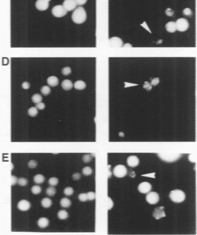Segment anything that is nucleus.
I'll return each instance as SVG.
<instances>
[{
    "instance_id": "f257e3e1",
    "label": "nucleus",
    "mask_w": 197,
    "mask_h": 235,
    "mask_svg": "<svg viewBox=\"0 0 197 235\" xmlns=\"http://www.w3.org/2000/svg\"><path fill=\"white\" fill-rule=\"evenodd\" d=\"M87 14L83 7H78L74 11L72 16V20L77 24H81L86 21Z\"/></svg>"
},
{
    "instance_id": "f03ea898",
    "label": "nucleus",
    "mask_w": 197,
    "mask_h": 235,
    "mask_svg": "<svg viewBox=\"0 0 197 235\" xmlns=\"http://www.w3.org/2000/svg\"><path fill=\"white\" fill-rule=\"evenodd\" d=\"M157 155L161 160L168 163L175 162L179 159L182 156V154L180 153L169 152L158 153Z\"/></svg>"
},
{
    "instance_id": "7ed1b4c3",
    "label": "nucleus",
    "mask_w": 197,
    "mask_h": 235,
    "mask_svg": "<svg viewBox=\"0 0 197 235\" xmlns=\"http://www.w3.org/2000/svg\"><path fill=\"white\" fill-rule=\"evenodd\" d=\"M169 197L173 202L181 203L185 200L186 195L182 190L176 189L171 192Z\"/></svg>"
},
{
    "instance_id": "20e7f679",
    "label": "nucleus",
    "mask_w": 197,
    "mask_h": 235,
    "mask_svg": "<svg viewBox=\"0 0 197 235\" xmlns=\"http://www.w3.org/2000/svg\"><path fill=\"white\" fill-rule=\"evenodd\" d=\"M127 170L124 165L119 164L116 165L113 169V174L116 177L122 178L127 174Z\"/></svg>"
},
{
    "instance_id": "39448f33",
    "label": "nucleus",
    "mask_w": 197,
    "mask_h": 235,
    "mask_svg": "<svg viewBox=\"0 0 197 235\" xmlns=\"http://www.w3.org/2000/svg\"><path fill=\"white\" fill-rule=\"evenodd\" d=\"M67 12L63 5H59L54 7L52 9V13L56 18H62L67 14Z\"/></svg>"
},
{
    "instance_id": "423d86ee",
    "label": "nucleus",
    "mask_w": 197,
    "mask_h": 235,
    "mask_svg": "<svg viewBox=\"0 0 197 235\" xmlns=\"http://www.w3.org/2000/svg\"><path fill=\"white\" fill-rule=\"evenodd\" d=\"M176 30L180 32H184L188 29L189 23L187 19L184 18H180L177 19L176 22Z\"/></svg>"
},
{
    "instance_id": "0eeeda50",
    "label": "nucleus",
    "mask_w": 197,
    "mask_h": 235,
    "mask_svg": "<svg viewBox=\"0 0 197 235\" xmlns=\"http://www.w3.org/2000/svg\"><path fill=\"white\" fill-rule=\"evenodd\" d=\"M160 197L158 193L154 192H148L146 195V200L150 204H155L159 201Z\"/></svg>"
},
{
    "instance_id": "6e6552de",
    "label": "nucleus",
    "mask_w": 197,
    "mask_h": 235,
    "mask_svg": "<svg viewBox=\"0 0 197 235\" xmlns=\"http://www.w3.org/2000/svg\"><path fill=\"white\" fill-rule=\"evenodd\" d=\"M152 189V186L148 182H143L140 183L138 186L139 192L144 194L148 193Z\"/></svg>"
},
{
    "instance_id": "1a4fd4ad",
    "label": "nucleus",
    "mask_w": 197,
    "mask_h": 235,
    "mask_svg": "<svg viewBox=\"0 0 197 235\" xmlns=\"http://www.w3.org/2000/svg\"><path fill=\"white\" fill-rule=\"evenodd\" d=\"M164 208H165L163 206L156 208L153 212V217L156 220H159L163 217H165L166 215L164 211Z\"/></svg>"
},
{
    "instance_id": "9d476101",
    "label": "nucleus",
    "mask_w": 197,
    "mask_h": 235,
    "mask_svg": "<svg viewBox=\"0 0 197 235\" xmlns=\"http://www.w3.org/2000/svg\"><path fill=\"white\" fill-rule=\"evenodd\" d=\"M109 46L111 47H120L123 45V41L119 37H113L109 40Z\"/></svg>"
},
{
    "instance_id": "9b49d317",
    "label": "nucleus",
    "mask_w": 197,
    "mask_h": 235,
    "mask_svg": "<svg viewBox=\"0 0 197 235\" xmlns=\"http://www.w3.org/2000/svg\"><path fill=\"white\" fill-rule=\"evenodd\" d=\"M63 6L67 11H71L75 9L77 4L75 0H65Z\"/></svg>"
},
{
    "instance_id": "f8f14e48",
    "label": "nucleus",
    "mask_w": 197,
    "mask_h": 235,
    "mask_svg": "<svg viewBox=\"0 0 197 235\" xmlns=\"http://www.w3.org/2000/svg\"><path fill=\"white\" fill-rule=\"evenodd\" d=\"M49 6V2L45 0H37L35 3L36 8L40 11H45L48 9Z\"/></svg>"
},
{
    "instance_id": "ddd939ff",
    "label": "nucleus",
    "mask_w": 197,
    "mask_h": 235,
    "mask_svg": "<svg viewBox=\"0 0 197 235\" xmlns=\"http://www.w3.org/2000/svg\"><path fill=\"white\" fill-rule=\"evenodd\" d=\"M30 203L26 200H22L18 204V208L21 211H27L30 208Z\"/></svg>"
},
{
    "instance_id": "4468645a",
    "label": "nucleus",
    "mask_w": 197,
    "mask_h": 235,
    "mask_svg": "<svg viewBox=\"0 0 197 235\" xmlns=\"http://www.w3.org/2000/svg\"><path fill=\"white\" fill-rule=\"evenodd\" d=\"M139 163V160L136 156H130L127 159V164L131 167L137 166Z\"/></svg>"
},
{
    "instance_id": "2eb2a0df",
    "label": "nucleus",
    "mask_w": 197,
    "mask_h": 235,
    "mask_svg": "<svg viewBox=\"0 0 197 235\" xmlns=\"http://www.w3.org/2000/svg\"><path fill=\"white\" fill-rule=\"evenodd\" d=\"M47 83L51 87H55L59 84V80L58 78L55 76H51L49 77L47 80Z\"/></svg>"
},
{
    "instance_id": "dca6fc26",
    "label": "nucleus",
    "mask_w": 197,
    "mask_h": 235,
    "mask_svg": "<svg viewBox=\"0 0 197 235\" xmlns=\"http://www.w3.org/2000/svg\"><path fill=\"white\" fill-rule=\"evenodd\" d=\"M62 87L64 90L69 91L72 89L73 87V84L71 80H65L62 83Z\"/></svg>"
},
{
    "instance_id": "f3484780",
    "label": "nucleus",
    "mask_w": 197,
    "mask_h": 235,
    "mask_svg": "<svg viewBox=\"0 0 197 235\" xmlns=\"http://www.w3.org/2000/svg\"><path fill=\"white\" fill-rule=\"evenodd\" d=\"M166 30L170 33H174L176 30V23L173 21L168 22L166 25Z\"/></svg>"
},
{
    "instance_id": "a211bd4d",
    "label": "nucleus",
    "mask_w": 197,
    "mask_h": 235,
    "mask_svg": "<svg viewBox=\"0 0 197 235\" xmlns=\"http://www.w3.org/2000/svg\"><path fill=\"white\" fill-rule=\"evenodd\" d=\"M49 221L45 217L40 218L38 221V225L40 228H44L47 227L49 225Z\"/></svg>"
},
{
    "instance_id": "6ab92c4d",
    "label": "nucleus",
    "mask_w": 197,
    "mask_h": 235,
    "mask_svg": "<svg viewBox=\"0 0 197 235\" xmlns=\"http://www.w3.org/2000/svg\"><path fill=\"white\" fill-rule=\"evenodd\" d=\"M86 84L84 81L82 80H78L75 82L74 84V87L75 89L78 90H82L86 88Z\"/></svg>"
},
{
    "instance_id": "aec40b11",
    "label": "nucleus",
    "mask_w": 197,
    "mask_h": 235,
    "mask_svg": "<svg viewBox=\"0 0 197 235\" xmlns=\"http://www.w3.org/2000/svg\"><path fill=\"white\" fill-rule=\"evenodd\" d=\"M51 204H52V201L51 199L48 197L43 198L41 201V205L45 208H49L51 206Z\"/></svg>"
},
{
    "instance_id": "412c9836",
    "label": "nucleus",
    "mask_w": 197,
    "mask_h": 235,
    "mask_svg": "<svg viewBox=\"0 0 197 235\" xmlns=\"http://www.w3.org/2000/svg\"><path fill=\"white\" fill-rule=\"evenodd\" d=\"M45 178L41 174L36 175L34 178V180L36 184H41L45 181Z\"/></svg>"
},
{
    "instance_id": "4be33fe9",
    "label": "nucleus",
    "mask_w": 197,
    "mask_h": 235,
    "mask_svg": "<svg viewBox=\"0 0 197 235\" xmlns=\"http://www.w3.org/2000/svg\"><path fill=\"white\" fill-rule=\"evenodd\" d=\"M60 204L63 208H68L71 205V202L68 198L64 197L61 200Z\"/></svg>"
},
{
    "instance_id": "5701e85b",
    "label": "nucleus",
    "mask_w": 197,
    "mask_h": 235,
    "mask_svg": "<svg viewBox=\"0 0 197 235\" xmlns=\"http://www.w3.org/2000/svg\"><path fill=\"white\" fill-rule=\"evenodd\" d=\"M42 97L40 94L39 93H36L33 95L32 97V101L34 103H39L42 101Z\"/></svg>"
},
{
    "instance_id": "b1692460",
    "label": "nucleus",
    "mask_w": 197,
    "mask_h": 235,
    "mask_svg": "<svg viewBox=\"0 0 197 235\" xmlns=\"http://www.w3.org/2000/svg\"><path fill=\"white\" fill-rule=\"evenodd\" d=\"M57 216L60 219L65 220L68 217V214L66 210H61L58 212Z\"/></svg>"
},
{
    "instance_id": "393cba45",
    "label": "nucleus",
    "mask_w": 197,
    "mask_h": 235,
    "mask_svg": "<svg viewBox=\"0 0 197 235\" xmlns=\"http://www.w3.org/2000/svg\"><path fill=\"white\" fill-rule=\"evenodd\" d=\"M28 113L29 116L34 117L38 114V111L36 107H31L28 109Z\"/></svg>"
},
{
    "instance_id": "a878e982",
    "label": "nucleus",
    "mask_w": 197,
    "mask_h": 235,
    "mask_svg": "<svg viewBox=\"0 0 197 235\" xmlns=\"http://www.w3.org/2000/svg\"><path fill=\"white\" fill-rule=\"evenodd\" d=\"M40 91H41V93L44 96H46L50 94L51 91V88L49 86L45 85V86H43L41 87V89H40Z\"/></svg>"
},
{
    "instance_id": "bb28decb",
    "label": "nucleus",
    "mask_w": 197,
    "mask_h": 235,
    "mask_svg": "<svg viewBox=\"0 0 197 235\" xmlns=\"http://www.w3.org/2000/svg\"><path fill=\"white\" fill-rule=\"evenodd\" d=\"M56 192V190L54 187L51 186L48 187L46 190V193L49 196H53Z\"/></svg>"
},
{
    "instance_id": "cd10ccee",
    "label": "nucleus",
    "mask_w": 197,
    "mask_h": 235,
    "mask_svg": "<svg viewBox=\"0 0 197 235\" xmlns=\"http://www.w3.org/2000/svg\"><path fill=\"white\" fill-rule=\"evenodd\" d=\"M92 172H93V170H92V169L90 167H89V166L84 167V168H83V169L82 170V173L84 175H86V176H88V175H90L92 174Z\"/></svg>"
},
{
    "instance_id": "c85d7f7f",
    "label": "nucleus",
    "mask_w": 197,
    "mask_h": 235,
    "mask_svg": "<svg viewBox=\"0 0 197 235\" xmlns=\"http://www.w3.org/2000/svg\"><path fill=\"white\" fill-rule=\"evenodd\" d=\"M58 181L59 180H58V178L53 177H51L49 179L48 182L51 186H55L57 185L58 184Z\"/></svg>"
},
{
    "instance_id": "c756f323",
    "label": "nucleus",
    "mask_w": 197,
    "mask_h": 235,
    "mask_svg": "<svg viewBox=\"0 0 197 235\" xmlns=\"http://www.w3.org/2000/svg\"><path fill=\"white\" fill-rule=\"evenodd\" d=\"M32 193L34 194H38L41 192V188L39 186H34L31 188Z\"/></svg>"
},
{
    "instance_id": "7c9ffc66",
    "label": "nucleus",
    "mask_w": 197,
    "mask_h": 235,
    "mask_svg": "<svg viewBox=\"0 0 197 235\" xmlns=\"http://www.w3.org/2000/svg\"><path fill=\"white\" fill-rule=\"evenodd\" d=\"M18 183L20 186H25L28 184V180L26 178L21 177L18 179Z\"/></svg>"
},
{
    "instance_id": "2f4dec72",
    "label": "nucleus",
    "mask_w": 197,
    "mask_h": 235,
    "mask_svg": "<svg viewBox=\"0 0 197 235\" xmlns=\"http://www.w3.org/2000/svg\"><path fill=\"white\" fill-rule=\"evenodd\" d=\"M71 69L70 67H66L65 68H63L62 70V73L64 76H67L71 74Z\"/></svg>"
},
{
    "instance_id": "473e14b6",
    "label": "nucleus",
    "mask_w": 197,
    "mask_h": 235,
    "mask_svg": "<svg viewBox=\"0 0 197 235\" xmlns=\"http://www.w3.org/2000/svg\"><path fill=\"white\" fill-rule=\"evenodd\" d=\"M74 191L73 188L71 187H67L65 188L64 190V193L66 196H71L73 194Z\"/></svg>"
},
{
    "instance_id": "72a5a7b5",
    "label": "nucleus",
    "mask_w": 197,
    "mask_h": 235,
    "mask_svg": "<svg viewBox=\"0 0 197 235\" xmlns=\"http://www.w3.org/2000/svg\"><path fill=\"white\" fill-rule=\"evenodd\" d=\"M92 160V157L89 154H86L83 157V160L84 163H89Z\"/></svg>"
},
{
    "instance_id": "f704fd0d",
    "label": "nucleus",
    "mask_w": 197,
    "mask_h": 235,
    "mask_svg": "<svg viewBox=\"0 0 197 235\" xmlns=\"http://www.w3.org/2000/svg\"><path fill=\"white\" fill-rule=\"evenodd\" d=\"M78 199L81 202H85L88 200L87 194L84 193H81L78 196Z\"/></svg>"
},
{
    "instance_id": "c9c22d12",
    "label": "nucleus",
    "mask_w": 197,
    "mask_h": 235,
    "mask_svg": "<svg viewBox=\"0 0 197 235\" xmlns=\"http://www.w3.org/2000/svg\"><path fill=\"white\" fill-rule=\"evenodd\" d=\"M28 167L30 169H34L37 166V163L35 160H31L29 162Z\"/></svg>"
},
{
    "instance_id": "e433bc0d",
    "label": "nucleus",
    "mask_w": 197,
    "mask_h": 235,
    "mask_svg": "<svg viewBox=\"0 0 197 235\" xmlns=\"http://www.w3.org/2000/svg\"><path fill=\"white\" fill-rule=\"evenodd\" d=\"M87 197H88V199L92 201L95 199V193L93 192H88L87 193Z\"/></svg>"
},
{
    "instance_id": "4c0bfd02",
    "label": "nucleus",
    "mask_w": 197,
    "mask_h": 235,
    "mask_svg": "<svg viewBox=\"0 0 197 235\" xmlns=\"http://www.w3.org/2000/svg\"><path fill=\"white\" fill-rule=\"evenodd\" d=\"M183 14L185 16H191L192 15V11L190 8H186L183 10Z\"/></svg>"
},
{
    "instance_id": "58836bf2",
    "label": "nucleus",
    "mask_w": 197,
    "mask_h": 235,
    "mask_svg": "<svg viewBox=\"0 0 197 235\" xmlns=\"http://www.w3.org/2000/svg\"><path fill=\"white\" fill-rule=\"evenodd\" d=\"M143 88L146 89V90L148 91L151 90L152 89V86L151 84L148 81H146L144 82V84L143 85Z\"/></svg>"
},
{
    "instance_id": "ea45409f",
    "label": "nucleus",
    "mask_w": 197,
    "mask_h": 235,
    "mask_svg": "<svg viewBox=\"0 0 197 235\" xmlns=\"http://www.w3.org/2000/svg\"><path fill=\"white\" fill-rule=\"evenodd\" d=\"M160 83V79L159 78H153V79L151 80V85L154 86H156L158 85Z\"/></svg>"
},
{
    "instance_id": "a19ab883",
    "label": "nucleus",
    "mask_w": 197,
    "mask_h": 235,
    "mask_svg": "<svg viewBox=\"0 0 197 235\" xmlns=\"http://www.w3.org/2000/svg\"><path fill=\"white\" fill-rule=\"evenodd\" d=\"M35 107L39 110H43L45 108V104L43 102H39L35 105Z\"/></svg>"
},
{
    "instance_id": "79ce46f5",
    "label": "nucleus",
    "mask_w": 197,
    "mask_h": 235,
    "mask_svg": "<svg viewBox=\"0 0 197 235\" xmlns=\"http://www.w3.org/2000/svg\"><path fill=\"white\" fill-rule=\"evenodd\" d=\"M165 13L167 16L171 17V16H173L174 13V11L172 10L171 8H168L166 10Z\"/></svg>"
},
{
    "instance_id": "37998d69",
    "label": "nucleus",
    "mask_w": 197,
    "mask_h": 235,
    "mask_svg": "<svg viewBox=\"0 0 197 235\" xmlns=\"http://www.w3.org/2000/svg\"><path fill=\"white\" fill-rule=\"evenodd\" d=\"M189 161H191L193 163H195L196 162V156L195 154H191L189 156Z\"/></svg>"
},
{
    "instance_id": "c03bdc74",
    "label": "nucleus",
    "mask_w": 197,
    "mask_h": 235,
    "mask_svg": "<svg viewBox=\"0 0 197 235\" xmlns=\"http://www.w3.org/2000/svg\"><path fill=\"white\" fill-rule=\"evenodd\" d=\"M22 87L23 89L27 90V89H29L30 87V84L29 82L25 81V82H23L22 84Z\"/></svg>"
},
{
    "instance_id": "a18cd8bd",
    "label": "nucleus",
    "mask_w": 197,
    "mask_h": 235,
    "mask_svg": "<svg viewBox=\"0 0 197 235\" xmlns=\"http://www.w3.org/2000/svg\"><path fill=\"white\" fill-rule=\"evenodd\" d=\"M72 177L74 180H78L81 178V175L78 173H75L73 175Z\"/></svg>"
},
{
    "instance_id": "49530a36",
    "label": "nucleus",
    "mask_w": 197,
    "mask_h": 235,
    "mask_svg": "<svg viewBox=\"0 0 197 235\" xmlns=\"http://www.w3.org/2000/svg\"><path fill=\"white\" fill-rule=\"evenodd\" d=\"M75 1L78 6L84 5L87 1V0H75Z\"/></svg>"
},
{
    "instance_id": "de8ad7c7",
    "label": "nucleus",
    "mask_w": 197,
    "mask_h": 235,
    "mask_svg": "<svg viewBox=\"0 0 197 235\" xmlns=\"http://www.w3.org/2000/svg\"><path fill=\"white\" fill-rule=\"evenodd\" d=\"M18 181V179L16 176L14 175H12L11 176V185L13 186L15 185L16 183Z\"/></svg>"
},
{
    "instance_id": "09e8293b",
    "label": "nucleus",
    "mask_w": 197,
    "mask_h": 235,
    "mask_svg": "<svg viewBox=\"0 0 197 235\" xmlns=\"http://www.w3.org/2000/svg\"><path fill=\"white\" fill-rule=\"evenodd\" d=\"M108 210H110V209H111L112 207H113V203L112 200H111L110 198H109V197H108Z\"/></svg>"
},
{
    "instance_id": "8fccbe9b",
    "label": "nucleus",
    "mask_w": 197,
    "mask_h": 235,
    "mask_svg": "<svg viewBox=\"0 0 197 235\" xmlns=\"http://www.w3.org/2000/svg\"><path fill=\"white\" fill-rule=\"evenodd\" d=\"M45 1H48V2H49V1H50L51 0H45Z\"/></svg>"
}]
</instances>
